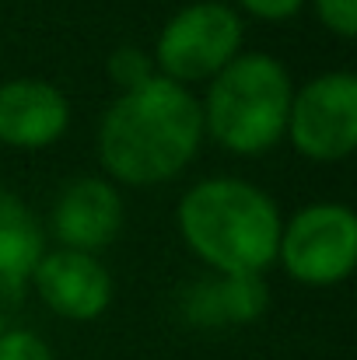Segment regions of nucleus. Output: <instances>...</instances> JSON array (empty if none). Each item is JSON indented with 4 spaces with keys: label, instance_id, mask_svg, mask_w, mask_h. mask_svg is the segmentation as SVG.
I'll return each instance as SVG.
<instances>
[{
    "label": "nucleus",
    "instance_id": "9b49d317",
    "mask_svg": "<svg viewBox=\"0 0 357 360\" xmlns=\"http://www.w3.org/2000/svg\"><path fill=\"white\" fill-rule=\"evenodd\" d=\"M42 255V224L14 193L0 186V290H18L25 280H32Z\"/></svg>",
    "mask_w": 357,
    "mask_h": 360
},
{
    "label": "nucleus",
    "instance_id": "f03ea898",
    "mask_svg": "<svg viewBox=\"0 0 357 360\" xmlns=\"http://www.w3.org/2000/svg\"><path fill=\"white\" fill-rule=\"evenodd\" d=\"M179 231L221 273H263L277 259L280 214L273 200L238 179H207L179 203Z\"/></svg>",
    "mask_w": 357,
    "mask_h": 360
},
{
    "label": "nucleus",
    "instance_id": "39448f33",
    "mask_svg": "<svg viewBox=\"0 0 357 360\" xmlns=\"http://www.w3.org/2000/svg\"><path fill=\"white\" fill-rule=\"evenodd\" d=\"M277 259L301 283H340L357 262V217L340 203H315L280 228Z\"/></svg>",
    "mask_w": 357,
    "mask_h": 360
},
{
    "label": "nucleus",
    "instance_id": "0eeeda50",
    "mask_svg": "<svg viewBox=\"0 0 357 360\" xmlns=\"http://www.w3.org/2000/svg\"><path fill=\"white\" fill-rule=\"evenodd\" d=\"M32 280H35L39 297L56 315L74 319V322L99 319L113 301V276L88 252H74V248L49 252L39 259Z\"/></svg>",
    "mask_w": 357,
    "mask_h": 360
},
{
    "label": "nucleus",
    "instance_id": "1a4fd4ad",
    "mask_svg": "<svg viewBox=\"0 0 357 360\" xmlns=\"http://www.w3.org/2000/svg\"><path fill=\"white\" fill-rule=\"evenodd\" d=\"M123 228V200L102 179L70 182L53 207V235L74 252L102 248Z\"/></svg>",
    "mask_w": 357,
    "mask_h": 360
},
{
    "label": "nucleus",
    "instance_id": "9d476101",
    "mask_svg": "<svg viewBox=\"0 0 357 360\" xmlns=\"http://www.w3.org/2000/svg\"><path fill=\"white\" fill-rule=\"evenodd\" d=\"M266 283L259 273H221V280H203L189 294V319L200 326H242L266 311Z\"/></svg>",
    "mask_w": 357,
    "mask_h": 360
},
{
    "label": "nucleus",
    "instance_id": "ddd939ff",
    "mask_svg": "<svg viewBox=\"0 0 357 360\" xmlns=\"http://www.w3.org/2000/svg\"><path fill=\"white\" fill-rule=\"evenodd\" d=\"M0 360H53V354L35 333L11 329L0 336Z\"/></svg>",
    "mask_w": 357,
    "mask_h": 360
},
{
    "label": "nucleus",
    "instance_id": "2eb2a0df",
    "mask_svg": "<svg viewBox=\"0 0 357 360\" xmlns=\"http://www.w3.org/2000/svg\"><path fill=\"white\" fill-rule=\"evenodd\" d=\"M249 14L256 18H266V21H284V18H294L301 11V0H238Z\"/></svg>",
    "mask_w": 357,
    "mask_h": 360
},
{
    "label": "nucleus",
    "instance_id": "f257e3e1",
    "mask_svg": "<svg viewBox=\"0 0 357 360\" xmlns=\"http://www.w3.org/2000/svg\"><path fill=\"white\" fill-rule=\"evenodd\" d=\"M203 136L200 102L168 77L126 91L99 126V158L130 186L175 179L196 154Z\"/></svg>",
    "mask_w": 357,
    "mask_h": 360
},
{
    "label": "nucleus",
    "instance_id": "6e6552de",
    "mask_svg": "<svg viewBox=\"0 0 357 360\" xmlns=\"http://www.w3.org/2000/svg\"><path fill=\"white\" fill-rule=\"evenodd\" d=\"M70 122V105L60 88L46 81H7L0 84V140L11 147H49L63 136Z\"/></svg>",
    "mask_w": 357,
    "mask_h": 360
},
{
    "label": "nucleus",
    "instance_id": "f8f14e48",
    "mask_svg": "<svg viewBox=\"0 0 357 360\" xmlns=\"http://www.w3.org/2000/svg\"><path fill=\"white\" fill-rule=\"evenodd\" d=\"M109 74H113V81L123 84L126 91H133V88H140V84H147L154 74H151V60L140 53V49H133V46H126V49H116L113 53V60H109Z\"/></svg>",
    "mask_w": 357,
    "mask_h": 360
},
{
    "label": "nucleus",
    "instance_id": "423d86ee",
    "mask_svg": "<svg viewBox=\"0 0 357 360\" xmlns=\"http://www.w3.org/2000/svg\"><path fill=\"white\" fill-rule=\"evenodd\" d=\"M287 133L305 158L340 161L357 147V77L322 74L308 81L287 112Z\"/></svg>",
    "mask_w": 357,
    "mask_h": 360
},
{
    "label": "nucleus",
    "instance_id": "7ed1b4c3",
    "mask_svg": "<svg viewBox=\"0 0 357 360\" xmlns=\"http://www.w3.org/2000/svg\"><path fill=\"white\" fill-rule=\"evenodd\" d=\"M291 98L294 88L284 63L266 53H245L214 77L203 129L235 154H263L284 136Z\"/></svg>",
    "mask_w": 357,
    "mask_h": 360
},
{
    "label": "nucleus",
    "instance_id": "dca6fc26",
    "mask_svg": "<svg viewBox=\"0 0 357 360\" xmlns=\"http://www.w3.org/2000/svg\"><path fill=\"white\" fill-rule=\"evenodd\" d=\"M4 333H7V329H4V315H0V336H4Z\"/></svg>",
    "mask_w": 357,
    "mask_h": 360
},
{
    "label": "nucleus",
    "instance_id": "4468645a",
    "mask_svg": "<svg viewBox=\"0 0 357 360\" xmlns=\"http://www.w3.org/2000/svg\"><path fill=\"white\" fill-rule=\"evenodd\" d=\"M315 11L322 25L344 39H354L357 32V0H315Z\"/></svg>",
    "mask_w": 357,
    "mask_h": 360
},
{
    "label": "nucleus",
    "instance_id": "20e7f679",
    "mask_svg": "<svg viewBox=\"0 0 357 360\" xmlns=\"http://www.w3.org/2000/svg\"><path fill=\"white\" fill-rule=\"evenodd\" d=\"M242 46V21L232 7L218 0H200L182 7L158 39V63L168 81H203L218 77Z\"/></svg>",
    "mask_w": 357,
    "mask_h": 360
}]
</instances>
